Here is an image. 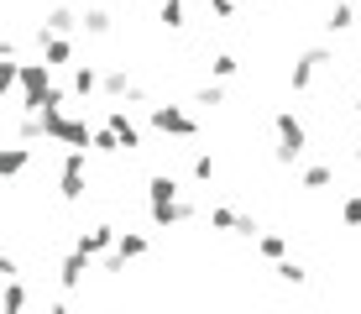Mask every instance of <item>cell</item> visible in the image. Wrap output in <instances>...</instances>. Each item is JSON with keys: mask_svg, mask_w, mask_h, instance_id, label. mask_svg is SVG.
<instances>
[{"mask_svg": "<svg viewBox=\"0 0 361 314\" xmlns=\"http://www.w3.org/2000/svg\"><path fill=\"white\" fill-rule=\"evenodd\" d=\"M272 126H278V162L288 168V162L304 157V126H298L288 110H278V116H272Z\"/></svg>", "mask_w": 361, "mask_h": 314, "instance_id": "cell-1", "label": "cell"}, {"mask_svg": "<svg viewBox=\"0 0 361 314\" xmlns=\"http://www.w3.org/2000/svg\"><path fill=\"white\" fill-rule=\"evenodd\" d=\"M58 194H63V205H79V199H84V147H68L63 179H58Z\"/></svg>", "mask_w": 361, "mask_h": 314, "instance_id": "cell-2", "label": "cell"}, {"mask_svg": "<svg viewBox=\"0 0 361 314\" xmlns=\"http://www.w3.org/2000/svg\"><path fill=\"white\" fill-rule=\"evenodd\" d=\"M152 126H157V131H168V136H194L199 131L194 116H183L178 105H152Z\"/></svg>", "mask_w": 361, "mask_h": 314, "instance_id": "cell-3", "label": "cell"}, {"mask_svg": "<svg viewBox=\"0 0 361 314\" xmlns=\"http://www.w3.org/2000/svg\"><path fill=\"white\" fill-rule=\"evenodd\" d=\"M90 251H79V246H73L68 251V257H63V267H58V283H63V288H79L84 283V272H90Z\"/></svg>", "mask_w": 361, "mask_h": 314, "instance_id": "cell-4", "label": "cell"}, {"mask_svg": "<svg viewBox=\"0 0 361 314\" xmlns=\"http://www.w3.org/2000/svg\"><path fill=\"white\" fill-rule=\"evenodd\" d=\"M27 162H32V152H27L21 142H11L6 157H0V173H6V179H21V173H27Z\"/></svg>", "mask_w": 361, "mask_h": 314, "instance_id": "cell-5", "label": "cell"}, {"mask_svg": "<svg viewBox=\"0 0 361 314\" xmlns=\"http://www.w3.org/2000/svg\"><path fill=\"white\" fill-rule=\"evenodd\" d=\"M147 246H152V241H147V236L142 231H126V236H121V262H136V257H147Z\"/></svg>", "mask_w": 361, "mask_h": 314, "instance_id": "cell-6", "label": "cell"}, {"mask_svg": "<svg viewBox=\"0 0 361 314\" xmlns=\"http://www.w3.org/2000/svg\"><path fill=\"white\" fill-rule=\"evenodd\" d=\"M110 236H116L110 225H94V231H84L73 246H79V251H90V257H94V251H105V246H110Z\"/></svg>", "mask_w": 361, "mask_h": 314, "instance_id": "cell-7", "label": "cell"}, {"mask_svg": "<svg viewBox=\"0 0 361 314\" xmlns=\"http://www.w3.org/2000/svg\"><path fill=\"white\" fill-rule=\"evenodd\" d=\"M110 126H116V136H121L126 152H131V147H142V136H136V126L126 121V110H110Z\"/></svg>", "mask_w": 361, "mask_h": 314, "instance_id": "cell-8", "label": "cell"}, {"mask_svg": "<svg viewBox=\"0 0 361 314\" xmlns=\"http://www.w3.org/2000/svg\"><path fill=\"white\" fill-rule=\"evenodd\" d=\"M73 27H84V16H73L68 6H53V11H47V32H73Z\"/></svg>", "mask_w": 361, "mask_h": 314, "instance_id": "cell-9", "label": "cell"}, {"mask_svg": "<svg viewBox=\"0 0 361 314\" xmlns=\"http://www.w3.org/2000/svg\"><path fill=\"white\" fill-rule=\"evenodd\" d=\"M27 309V294H21L16 278H6V294H0V314H21Z\"/></svg>", "mask_w": 361, "mask_h": 314, "instance_id": "cell-10", "label": "cell"}, {"mask_svg": "<svg viewBox=\"0 0 361 314\" xmlns=\"http://www.w3.org/2000/svg\"><path fill=\"white\" fill-rule=\"evenodd\" d=\"M105 95H110V99H121V95H136V84L126 79V68H110V73H105Z\"/></svg>", "mask_w": 361, "mask_h": 314, "instance_id": "cell-11", "label": "cell"}, {"mask_svg": "<svg viewBox=\"0 0 361 314\" xmlns=\"http://www.w3.org/2000/svg\"><path fill=\"white\" fill-rule=\"evenodd\" d=\"M84 32H90V37H105V32H110V11H99V6L84 11Z\"/></svg>", "mask_w": 361, "mask_h": 314, "instance_id": "cell-12", "label": "cell"}, {"mask_svg": "<svg viewBox=\"0 0 361 314\" xmlns=\"http://www.w3.org/2000/svg\"><path fill=\"white\" fill-rule=\"evenodd\" d=\"M325 27H330V32H351V27H356V11H351V6H335Z\"/></svg>", "mask_w": 361, "mask_h": 314, "instance_id": "cell-13", "label": "cell"}, {"mask_svg": "<svg viewBox=\"0 0 361 314\" xmlns=\"http://www.w3.org/2000/svg\"><path fill=\"white\" fill-rule=\"evenodd\" d=\"M235 68H241V63H235L231 53H215V63H209V73H215V79H235Z\"/></svg>", "mask_w": 361, "mask_h": 314, "instance_id": "cell-14", "label": "cell"}, {"mask_svg": "<svg viewBox=\"0 0 361 314\" xmlns=\"http://www.w3.org/2000/svg\"><path fill=\"white\" fill-rule=\"evenodd\" d=\"M157 16L168 21V27H183V0H163V11Z\"/></svg>", "mask_w": 361, "mask_h": 314, "instance_id": "cell-15", "label": "cell"}, {"mask_svg": "<svg viewBox=\"0 0 361 314\" xmlns=\"http://www.w3.org/2000/svg\"><path fill=\"white\" fill-rule=\"evenodd\" d=\"M330 179H335V168H309L304 173V188H325Z\"/></svg>", "mask_w": 361, "mask_h": 314, "instance_id": "cell-16", "label": "cell"}, {"mask_svg": "<svg viewBox=\"0 0 361 314\" xmlns=\"http://www.w3.org/2000/svg\"><path fill=\"white\" fill-rule=\"evenodd\" d=\"M94 90V68H73V95H90Z\"/></svg>", "mask_w": 361, "mask_h": 314, "instance_id": "cell-17", "label": "cell"}, {"mask_svg": "<svg viewBox=\"0 0 361 314\" xmlns=\"http://www.w3.org/2000/svg\"><path fill=\"white\" fill-rule=\"evenodd\" d=\"M220 99H226V90H220V84H204V90L194 95V105H220Z\"/></svg>", "mask_w": 361, "mask_h": 314, "instance_id": "cell-18", "label": "cell"}, {"mask_svg": "<svg viewBox=\"0 0 361 314\" xmlns=\"http://www.w3.org/2000/svg\"><path fill=\"white\" fill-rule=\"evenodd\" d=\"M257 246H262V257H283V251H288V241H283V236H262Z\"/></svg>", "mask_w": 361, "mask_h": 314, "instance_id": "cell-19", "label": "cell"}, {"mask_svg": "<svg viewBox=\"0 0 361 314\" xmlns=\"http://www.w3.org/2000/svg\"><path fill=\"white\" fill-rule=\"evenodd\" d=\"M278 278H283V283H304V267H298V262H283Z\"/></svg>", "mask_w": 361, "mask_h": 314, "instance_id": "cell-20", "label": "cell"}, {"mask_svg": "<svg viewBox=\"0 0 361 314\" xmlns=\"http://www.w3.org/2000/svg\"><path fill=\"white\" fill-rule=\"evenodd\" d=\"M209 225H215V231H231L235 215H231V210H209Z\"/></svg>", "mask_w": 361, "mask_h": 314, "instance_id": "cell-21", "label": "cell"}, {"mask_svg": "<svg viewBox=\"0 0 361 314\" xmlns=\"http://www.w3.org/2000/svg\"><path fill=\"white\" fill-rule=\"evenodd\" d=\"M194 179H215V157H194Z\"/></svg>", "mask_w": 361, "mask_h": 314, "instance_id": "cell-22", "label": "cell"}, {"mask_svg": "<svg viewBox=\"0 0 361 314\" xmlns=\"http://www.w3.org/2000/svg\"><path fill=\"white\" fill-rule=\"evenodd\" d=\"M209 11H215L220 21H231V16H235V0H209Z\"/></svg>", "mask_w": 361, "mask_h": 314, "instance_id": "cell-23", "label": "cell"}, {"mask_svg": "<svg viewBox=\"0 0 361 314\" xmlns=\"http://www.w3.org/2000/svg\"><path fill=\"white\" fill-rule=\"evenodd\" d=\"M341 215H345V225H361V199H345Z\"/></svg>", "mask_w": 361, "mask_h": 314, "instance_id": "cell-24", "label": "cell"}, {"mask_svg": "<svg viewBox=\"0 0 361 314\" xmlns=\"http://www.w3.org/2000/svg\"><path fill=\"white\" fill-rule=\"evenodd\" d=\"M356 110H361V105H356Z\"/></svg>", "mask_w": 361, "mask_h": 314, "instance_id": "cell-25", "label": "cell"}]
</instances>
